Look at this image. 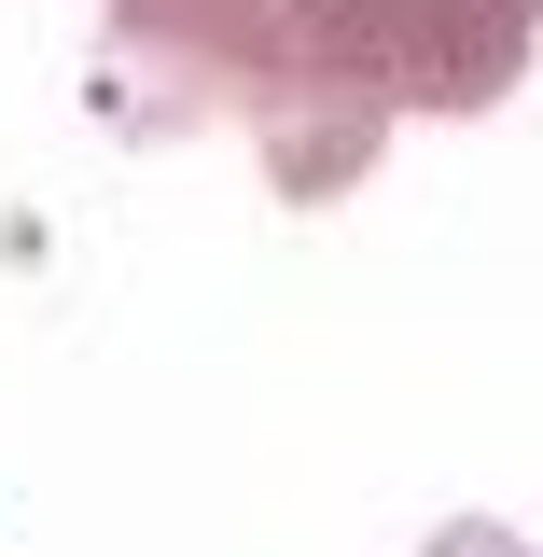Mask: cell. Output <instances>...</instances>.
Wrapping results in <instances>:
<instances>
[{
	"label": "cell",
	"instance_id": "cell-1",
	"mask_svg": "<svg viewBox=\"0 0 543 557\" xmlns=\"http://www.w3.org/2000/svg\"><path fill=\"white\" fill-rule=\"evenodd\" d=\"M543 0H335L321 28V98L377 112H488L530 70Z\"/></svg>",
	"mask_w": 543,
	"mask_h": 557
},
{
	"label": "cell",
	"instance_id": "cell-2",
	"mask_svg": "<svg viewBox=\"0 0 543 557\" xmlns=\"http://www.w3.org/2000/svg\"><path fill=\"white\" fill-rule=\"evenodd\" d=\"M432 557H530V544H516V530H488V516H474V530H446Z\"/></svg>",
	"mask_w": 543,
	"mask_h": 557
}]
</instances>
